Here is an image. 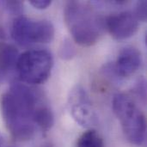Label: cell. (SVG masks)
<instances>
[{"mask_svg": "<svg viewBox=\"0 0 147 147\" xmlns=\"http://www.w3.org/2000/svg\"><path fill=\"white\" fill-rule=\"evenodd\" d=\"M40 103L37 95L24 84L15 83L0 98L3 122L16 141L31 140L35 132L34 113Z\"/></svg>", "mask_w": 147, "mask_h": 147, "instance_id": "cell-1", "label": "cell"}, {"mask_svg": "<svg viewBox=\"0 0 147 147\" xmlns=\"http://www.w3.org/2000/svg\"><path fill=\"white\" fill-rule=\"evenodd\" d=\"M64 20L73 40L82 47L96 44L105 28L104 20L86 2L67 1Z\"/></svg>", "mask_w": 147, "mask_h": 147, "instance_id": "cell-2", "label": "cell"}, {"mask_svg": "<svg viewBox=\"0 0 147 147\" xmlns=\"http://www.w3.org/2000/svg\"><path fill=\"white\" fill-rule=\"evenodd\" d=\"M112 107L127 140L136 146H145L146 121L134 100L125 93H118L113 98Z\"/></svg>", "mask_w": 147, "mask_h": 147, "instance_id": "cell-3", "label": "cell"}, {"mask_svg": "<svg viewBox=\"0 0 147 147\" xmlns=\"http://www.w3.org/2000/svg\"><path fill=\"white\" fill-rule=\"evenodd\" d=\"M53 54L46 49L28 50L19 54L16 70L20 80L28 84H40L51 75Z\"/></svg>", "mask_w": 147, "mask_h": 147, "instance_id": "cell-4", "label": "cell"}, {"mask_svg": "<svg viewBox=\"0 0 147 147\" xmlns=\"http://www.w3.org/2000/svg\"><path fill=\"white\" fill-rule=\"evenodd\" d=\"M10 34L17 45L28 47L51 42L54 38L55 28L48 20H34L22 15L13 20Z\"/></svg>", "mask_w": 147, "mask_h": 147, "instance_id": "cell-5", "label": "cell"}, {"mask_svg": "<svg viewBox=\"0 0 147 147\" xmlns=\"http://www.w3.org/2000/svg\"><path fill=\"white\" fill-rule=\"evenodd\" d=\"M68 108L73 120L82 127H91L98 121L96 110L85 90L81 86L75 87L68 99Z\"/></svg>", "mask_w": 147, "mask_h": 147, "instance_id": "cell-6", "label": "cell"}, {"mask_svg": "<svg viewBox=\"0 0 147 147\" xmlns=\"http://www.w3.org/2000/svg\"><path fill=\"white\" fill-rule=\"evenodd\" d=\"M139 20L134 13L123 11L109 16L104 20V26L110 35L117 40L133 37L139 29Z\"/></svg>", "mask_w": 147, "mask_h": 147, "instance_id": "cell-7", "label": "cell"}, {"mask_svg": "<svg viewBox=\"0 0 147 147\" xmlns=\"http://www.w3.org/2000/svg\"><path fill=\"white\" fill-rule=\"evenodd\" d=\"M142 64V54L134 47H127L118 54L115 70L121 78H127L134 75Z\"/></svg>", "mask_w": 147, "mask_h": 147, "instance_id": "cell-8", "label": "cell"}, {"mask_svg": "<svg viewBox=\"0 0 147 147\" xmlns=\"http://www.w3.org/2000/svg\"><path fill=\"white\" fill-rule=\"evenodd\" d=\"M18 56V51L13 45L0 41V78L16 69Z\"/></svg>", "mask_w": 147, "mask_h": 147, "instance_id": "cell-9", "label": "cell"}, {"mask_svg": "<svg viewBox=\"0 0 147 147\" xmlns=\"http://www.w3.org/2000/svg\"><path fill=\"white\" fill-rule=\"evenodd\" d=\"M34 121L36 128L46 134L49 132L54 125V115L48 106L40 103L34 113Z\"/></svg>", "mask_w": 147, "mask_h": 147, "instance_id": "cell-10", "label": "cell"}, {"mask_svg": "<svg viewBox=\"0 0 147 147\" xmlns=\"http://www.w3.org/2000/svg\"><path fill=\"white\" fill-rule=\"evenodd\" d=\"M77 147H104V141L97 131L89 129L78 138Z\"/></svg>", "mask_w": 147, "mask_h": 147, "instance_id": "cell-11", "label": "cell"}, {"mask_svg": "<svg viewBox=\"0 0 147 147\" xmlns=\"http://www.w3.org/2000/svg\"><path fill=\"white\" fill-rule=\"evenodd\" d=\"M76 53V48L72 42L68 39L64 40L59 47V57L62 59L70 60L75 57Z\"/></svg>", "mask_w": 147, "mask_h": 147, "instance_id": "cell-12", "label": "cell"}, {"mask_svg": "<svg viewBox=\"0 0 147 147\" xmlns=\"http://www.w3.org/2000/svg\"><path fill=\"white\" fill-rule=\"evenodd\" d=\"M4 8L7 14L19 16L23 10V3L21 1H3Z\"/></svg>", "mask_w": 147, "mask_h": 147, "instance_id": "cell-13", "label": "cell"}, {"mask_svg": "<svg viewBox=\"0 0 147 147\" xmlns=\"http://www.w3.org/2000/svg\"><path fill=\"white\" fill-rule=\"evenodd\" d=\"M147 3L146 0L139 1L136 3V9H135V16L139 21L146 22L147 17Z\"/></svg>", "mask_w": 147, "mask_h": 147, "instance_id": "cell-14", "label": "cell"}, {"mask_svg": "<svg viewBox=\"0 0 147 147\" xmlns=\"http://www.w3.org/2000/svg\"><path fill=\"white\" fill-rule=\"evenodd\" d=\"M135 92L139 98H140V100L143 102V103H145L146 100V82L144 78H141L137 82L135 86Z\"/></svg>", "mask_w": 147, "mask_h": 147, "instance_id": "cell-15", "label": "cell"}, {"mask_svg": "<svg viewBox=\"0 0 147 147\" xmlns=\"http://www.w3.org/2000/svg\"><path fill=\"white\" fill-rule=\"evenodd\" d=\"M29 3L37 9H46L51 6L52 1L50 0H30Z\"/></svg>", "mask_w": 147, "mask_h": 147, "instance_id": "cell-16", "label": "cell"}, {"mask_svg": "<svg viewBox=\"0 0 147 147\" xmlns=\"http://www.w3.org/2000/svg\"><path fill=\"white\" fill-rule=\"evenodd\" d=\"M5 12V8L3 4V1H0V41L5 38V30L3 26V14Z\"/></svg>", "mask_w": 147, "mask_h": 147, "instance_id": "cell-17", "label": "cell"}, {"mask_svg": "<svg viewBox=\"0 0 147 147\" xmlns=\"http://www.w3.org/2000/svg\"><path fill=\"white\" fill-rule=\"evenodd\" d=\"M3 143H4V139H3V135L0 134V147L3 146Z\"/></svg>", "mask_w": 147, "mask_h": 147, "instance_id": "cell-18", "label": "cell"}, {"mask_svg": "<svg viewBox=\"0 0 147 147\" xmlns=\"http://www.w3.org/2000/svg\"><path fill=\"white\" fill-rule=\"evenodd\" d=\"M43 147H52V146L51 145H45Z\"/></svg>", "mask_w": 147, "mask_h": 147, "instance_id": "cell-19", "label": "cell"}]
</instances>
